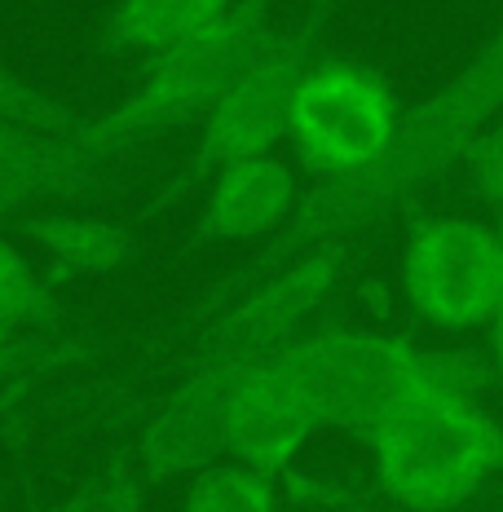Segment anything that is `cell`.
Returning a JSON list of instances; mask_svg holds the SVG:
<instances>
[{"label":"cell","mask_w":503,"mask_h":512,"mask_svg":"<svg viewBox=\"0 0 503 512\" xmlns=\"http://www.w3.org/2000/svg\"><path fill=\"white\" fill-rule=\"evenodd\" d=\"M283 482H287V490H292L296 499H305V504H314L323 512H371L358 495H349V490H340V486L309 482V477H283Z\"/></svg>","instance_id":"cell-20"},{"label":"cell","mask_w":503,"mask_h":512,"mask_svg":"<svg viewBox=\"0 0 503 512\" xmlns=\"http://www.w3.org/2000/svg\"><path fill=\"white\" fill-rule=\"evenodd\" d=\"M349 252L353 243L309 252L199 327L195 358L186 362L151 420L137 429L133 460L146 482L195 473L226 451V420L239 384L309 332L318 309L345 279Z\"/></svg>","instance_id":"cell-2"},{"label":"cell","mask_w":503,"mask_h":512,"mask_svg":"<svg viewBox=\"0 0 503 512\" xmlns=\"http://www.w3.org/2000/svg\"><path fill=\"white\" fill-rule=\"evenodd\" d=\"M58 323V287L0 234V336H45L58 332Z\"/></svg>","instance_id":"cell-14"},{"label":"cell","mask_w":503,"mask_h":512,"mask_svg":"<svg viewBox=\"0 0 503 512\" xmlns=\"http://www.w3.org/2000/svg\"><path fill=\"white\" fill-rule=\"evenodd\" d=\"M301 195H305L301 177L278 151L234 159V164H226L208 181V195H203L190 243L195 248L252 243V239L265 243L292 221Z\"/></svg>","instance_id":"cell-10"},{"label":"cell","mask_w":503,"mask_h":512,"mask_svg":"<svg viewBox=\"0 0 503 512\" xmlns=\"http://www.w3.org/2000/svg\"><path fill=\"white\" fill-rule=\"evenodd\" d=\"M18 230L45 252L49 270L45 279L58 287L80 283V279H102L124 265L137 261V234L111 217H89V212L71 208H31L23 212Z\"/></svg>","instance_id":"cell-12"},{"label":"cell","mask_w":503,"mask_h":512,"mask_svg":"<svg viewBox=\"0 0 503 512\" xmlns=\"http://www.w3.org/2000/svg\"><path fill=\"white\" fill-rule=\"evenodd\" d=\"M367 451L389 504L402 512H451L503 477V420L473 393L428 384L384 415Z\"/></svg>","instance_id":"cell-6"},{"label":"cell","mask_w":503,"mask_h":512,"mask_svg":"<svg viewBox=\"0 0 503 512\" xmlns=\"http://www.w3.org/2000/svg\"><path fill=\"white\" fill-rule=\"evenodd\" d=\"M503 120V23L477 45V53L437 84L433 93H424L420 102L402 106V120L393 128V137L384 142V151L362 164L358 173L327 177L301 195L292 221L265 239L252 252V261H243L230 279H221L208 296L195 305V314L181 318V332H199L203 323L234 305L243 292H252L256 283H265L283 265L301 261V256L331 248V243H358L367 230H376L380 221H389L393 212H406L420 204L428 186H437L442 177H451L464 168V159L473 155V146Z\"/></svg>","instance_id":"cell-1"},{"label":"cell","mask_w":503,"mask_h":512,"mask_svg":"<svg viewBox=\"0 0 503 512\" xmlns=\"http://www.w3.org/2000/svg\"><path fill=\"white\" fill-rule=\"evenodd\" d=\"M283 362L309 389L323 433H345L358 442H371L384 415L415 389L446 384V389L473 393V398H486V389H495L481 354L424 349L398 332L349 323L309 327L301 340L283 349Z\"/></svg>","instance_id":"cell-3"},{"label":"cell","mask_w":503,"mask_h":512,"mask_svg":"<svg viewBox=\"0 0 503 512\" xmlns=\"http://www.w3.org/2000/svg\"><path fill=\"white\" fill-rule=\"evenodd\" d=\"M336 14L340 0H309L301 18H292L287 27H274V36L261 45V53L234 76V84L217 98V106L199 120V137L190 146L186 164L159 181L155 195L137 212V221H151L173 204H181L234 159L270 155L278 142H287L296 93L314 71V62L323 58Z\"/></svg>","instance_id":"cell-5"},{"label":"cell","mask_w":503,"mask_h":512,"mask_svg":"<svg viewBox=\"0 0 503 512\" xmlns=\"http://www.w3.org/2000/svg\"><path fill=\"white\" fill-rule=\"evenodd\" d=\"M84 115H76L67 102H58L53 93H45L40 84H31L27 76H18L5 58H0V124H18V128H36V133H58L71 137Z\"/></svg>","instance_id":"cell-16"},{"label":"cell","mask_w":503,"mask_h":512,"mask_svg":"<svg viewBox=\"0 0 503 512\" xmlns=\"http://www.w3.org/2000/svg\"><path fill=\"white\" fill-rule=\"evenodd\" d=\"M142 499H146L142 468H137L133 455H120L98 477H89L71 499H62L53 512H142Z\"/></svg>","instance_id":"cell-17"},{"label":"cell","mask_w":503,"mask_h":512,"mask_svg":"<svg viewBox=\"0 0 503 512\" xmlns=\"http://www.w3.org/2000/svg\"><path fill=\"white\" fill-rule=\"evenodd\" d=\"M84 345L76 340H49V336H0V380L23 376V371L49 367V362H71Z\"/></svg>","instance_id":"cell-19"},{"label":"cell","mask_w":503,"mask_h":512,"mask_svg":"<svg viewBox=\"0 0 503 512\" xmlns=\"http://www.w3.org/2000/svg\"><path fill=\"white\" fill-rule=\"evenodd\" d=\"M274 36V0H234L199 36L142 58L133 89L111 111L84 115L71 142L89 155H115L159 133L199 124L243 67Z\"/></svg>","instance_id":"cell-4"},{"label":"cell","mask_w":503,"mask_h":512,"mask_svg":"<svg viewBox=\"0 0 503 512\" xmlns=\"http://www.w3.org/2000/svg\"><path fill=\"white\" fill-rule=\"evenodd\" d=\"M459 177H464L468 199H477V204L503 212V120L473 146V155L464 159Z\"/></svg>","instance_id":"cell-18"},{"label":"cell","mask_w":503,"mask_h":512,"mask_svg":"<svg viewBox=\"0 0 503 512\" xmlns=\"http://www.w3.org/2000/svg\"><path fill=\"white\" fill-rule=\"evenodd\" d=\"M106 186L102 159L71 137L0 124V217L93 199Z\"/></svg>","instance_id":"cell-11"},{"label":"cell","mask_w":503,"mask_h":512,"mask_svg":"<svg viewBox=\"0 0 503 512\" xmlns=\"http://www.w3.org/2000/svg\"><path fill=\"white\" fill-rule=\"evenodd\" d=\"M318 433H323V420H318L314 398L278 354L265 367H256L234 393L226 420V455L283 482Z\"/></svg>","instance_id":"cell-9"},{"label":"cell","mask_w":503,"mask_h":512,"mask_svg":"<svg viewBox=\"0 0 503 512\" xmlns=\"http://www.w3.org/2000/svg\"><path fill=\"white\" fill-rule=\"evenodd\" d=\"M499 226H503V212H499ZM486 332V367H490V380H495V389L503 393V301H499V309L490 314V323L481 327Z\"/></svg>","instance_id":"cell-21"},{"label":"cell","mask_w":503,"mask_h":512,"mask_svg":"<svg viewBox=\"0 0 503 512\" xmlns=\"http://www.w3.org/2000/svg\"><path fill=\"white\" fill-rule=\"evenodd\" d=\"M234 0H115L98 27V49L111 58H151L217 23Z\"/></svg>","instance_id":"cell-13"},{"label":"cell","mask_w":503,"mask_h":512,"mask_svg":"<svg viewBox=\"0 0 503 512\" xmlns=\"http://www.w3.org/2000/svg\"><path fill=\"white\" fill-rule=\"evenodd\" d=\"M402 120V98L376 67L323 53L305 76L287 124V146L314 181L371 164Z\"/></svg>","instance_id":"cell-8"},{"label":"cell","mask_w":503,"mask_h":512,"mask_svg":"<svg viewBox=\"0 0 503 512\" xmlns=\"http://www.w3.org/2000/svg\"><path fill=\"white\" fill-rule=\"evenodd\" d=\"M181 512H283V482L252 464L212 460L190 473Z\"/></svg>","instance_id":"cell-15"},{"label":"cell","mask_w":503,"mask_h":512,"mask_svg":"<svg viewBox=\"0 0 503 512\" xmlns=\"http://www.w3.org/2000/svg\"><path fill=\"white\" fill-rule=\"evenodd\" d=\"M402 296L437 332L486 327L503 301V226L406 208Z\"/></svg>","instance_id":"cell-7"}]
</instances>
